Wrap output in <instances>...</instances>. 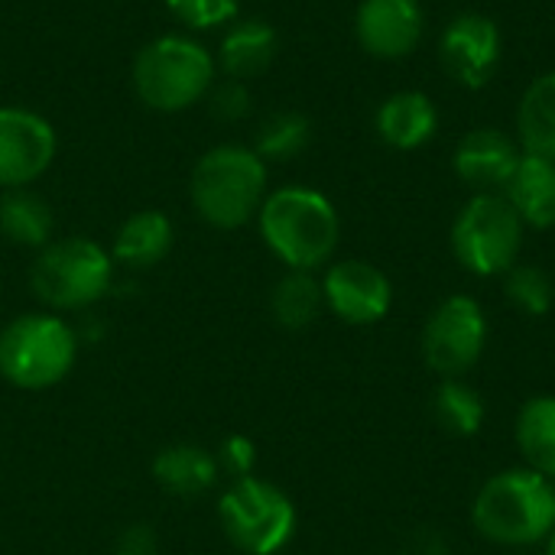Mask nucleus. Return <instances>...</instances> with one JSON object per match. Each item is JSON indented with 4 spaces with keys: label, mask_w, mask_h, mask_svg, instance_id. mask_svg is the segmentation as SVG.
I'll return each mask as SVG.
<instances>
[{
    "label": "nucleus",
    "mask_w": 555,
    "mask_h": 555,
    "mask_svg": "<svg viewBox=\"0 0 555 555\" xmlns=\"http://www.w3.org/2000/svg\"><path fill=\"white\" fill-rule=\"evenodd\" d=\"M260 237L289 270H319L332 260L341 221L335 205L309 185H283L270 192L257 211Z\"/></svg>",
    "instance_id": "nucleus-1"
},
{
    "label": "nucleus",
    "mask_w": 555,
    "mask_h": 555,
    "mask_svg": "<svg viewBox=\"0 0 555 555\" xmlns=\"http://www.w3.org/2000/svg\"><path fill=\"white\" fill-rule=\"evenodd\" d=\"M189 195L205 224L221 231L244 228L257 218L267 198V163L254 153V146H211L192 169Z\"/></svg>",
    "instance_id": "nucleus-2"
},
{
    "label": "nucleus",
    "mask_w": 555,
    "mask_h": 555,
    "mask_svg": "<svg viewBox=\"0 0 555 555\" xmlns=\"http://www.w3.org/2000/svg\"><path fill=\"white\" fill-rule=\"evenodd\" d=\"M218 78L215 55L205 42L185 33L150 39L133 59L137 98L159 114H179L208 98Z\"/></svg>",
    "instance_id": "nucleus-3"
},
{
    "label": "nucleus",
    "mask_w": 555,
    "mask_h": 555,
    "mask_svg": "<svg viewBox=\"0 0 555 555\" xmlns=\"http://www.w3.org/2000/svg\"><path fill=\"white\" fill-rule=\"evenodd\" d=\"M475 530L498 546H533L555 530V481L533 468L494 475L475 498Z\"/></svg>",
    "instance_id": "nucleus-4"
},
{
    "label": "nucleus",
    "mask_w": 555,
    "mask_h": 555,
    "mask_svg": "<svg viewBox=\"0 0 555 555\" xmlns=\"http://www.w3.org/2000/svg\"><path fill=\"white\" fill-rule=\"evenodd\" d=\"M524 228L507 195L475 192L452 224L455 260L475 276H501L520 257Z\"/></svg>",
    "instance_id": "nucleus-5"
},
{
    "label": "nucleus",
    "mask_w": 555,
    "mask_h": 555,
    "mask_svg": "<svg viewBox=\"0 0 555 555\" xmlns=\"http://www.w3.org/2000/svg\"><path fill=\"white\" fill-rule=\"evenodd\" d=\"M114 257L91 237L52 241L39 250L29 283L39 302L52 309H85L111 289Z\"/></svg>",
    "instance_id": "nucleus-6"
},
{
    "label": "nucleus",
    "mask_w": 555,
    "mask_h": 555,
    "mask_svg": "<svg viewBox=\"0 0 555 555\" xmlns=\"http://www.w3.org/2000/svg\"><path fill=\"white\" fill-rule=\"evenodd\" d=\"M78 354L75 332L55 315H20L0 332V374L23 390L59 384Z\"/></svg>",
    "instance_id": "nucleus-7"
},
{
    "label": "nucleus",
    "mask_w": 555,
    "mask_h": 555,
    "mask_svg": "<svg viewBox=\"0 0 555 555\" xmlns=\"http://www.w3.org/2000/svg\"><path fill=\"white\" fill-rule=\"evenodd\" d=\"M218 517L224 537L247 555H276L296 533V507L293 501L270 481L237 478L221 504Z\"/></svg>",
    "instance_id": "nucleus-8"
},
{
    "label": "nucleus",
    "mask_w": 555,
    "mask_h": 555,
    "mask_svg": "<svg viewBox=\"0 0 555 555\" xmlns=\"http://www.w3.org/2000/svg\"><path fill=\"white\" fill-rule=\"evenodd\" d=\"M488 345V315L472 296H449L436 306L423 328V358L442 377L472 371Z\"/></svg>",
    "instance_id": "nucleus-9"
},
{
    "label": "nucleus",
    "mask_w": 555,
    "mask_h": 555,
    "mask_svg": "<svg viewBox=\"0 0 555 555\" xmlns=\"http://www.w3.org/2000/svg\"><path fill=\"white\" fill-rule=\"evenodd\" d=\"M55 127L20 104H0V189H29L55 159Z\"/></svg>",
    "instance_id": "nucleus-10"
},
{
    "label": "nucleus",
    "mask_w": 555,
    "mask_h": 555,
    "mask_svg": "<svg viewBox=\"0 0 555 555\" xmlns=\"http://www.w3.org/2000/svg\"><path fill=\"white\" fill-rule=\"evenodd\" d=\"M501 46L504 39L491 16L462 13L446 26L439 39V59L459 85L485 88L501 65V52H504Z\"/></svg>",
    "instance_id": "nucleus-11"
},
{
    "label": "nucleus",
    "mask_w": 555,
    "mask_h": 555,
    "mask_svg": "<svg viewBox=\"0 0 555 555\" xmlns=\"http://www.w3.org/2000/svg\"><path fill=\"white\" fill-rule=\"evenodd\" d=\"M325 306L348 325H374L393 306V286L367 260H338L322 280Z\"/></svg>",
    "instance_id": "nucleus-12"
},
{
    "label": "nucleus",
    "mask_w": 555,
    "mask_h": 555,
    "mask_svg": "<svg viewBox=\"0 0 555 555\" xmlns=\"http://www.w3.org/2000/svg\"><path fill=\"white\" fill-rule=\"evenodd\" d=\"M354 36L374 59H406L423 39L420 0H361Z\"/></svg>",
    "instance_id": "nucleus-13"
},
{
    "label": "nucleus",
    "mask_w": 555,
    "mask_h": 555,
    "mask_svg": "<svg viewBox=\"0 0 555 555\" xmlns=\"http://www.w3.org/2000/svg\"><path fill=\"white\" fill-rule=\"evenodd\" d=\"M520 159L524 150L514 137H507L498 127H478L462 137L452 166L465 185L478 192H501L514 179Z\"/></svg>",
    "instance_id": "nucleus-14"
},
{
    "label": "nucleus",
    "mask_w": 555,
    "mask_h": 555,
    "mask_svg": "<svg viewBox=\"0 0 555 555\" xmlns=\"http://www.w3.org/2000/svg\"><path fill=\"white\" fill-rule=\"evenodd\" d=\"M377 137L400 153L426 146L439 130V111L423 91H393L374 114Z\"/></svg>",
    "instance_id": "nucleus-15"
},
{
    "label": "nucleus",
    "mask_w": 555,
    "mask_h": 555,
    "mask_svg": "<svg viewBox=\"0 0 555 555\" xmlns=\"http://www.w3.org/2000/svg\"><path fill=\"white\" fill-rule=\"evenodd\" d=\"M276 49H280V36L267 20H257V16L234 20L231 26H224L215 65L224 72V78L250 81L270 68V62L276 59Z\"/></svg>",
    "instance_id": "nucleus-16"
},
{
    "label": "nucleus",
    "mask_w": 555,
    "mask_h": 555,
    "mask_svg": "<svg viewBox=\"0 0 555 555\" xmlns=\"http://www.w3.org/2000/svg\"><path fill=\"white\" fill-rule=\"evenodd\" d=\"M504 192L527 228H537V231L555 228V159L524 153Z\"/></svg>",
    "instance_id": "nucleus-17"
},
{
    "label": "nucleus",
    "mask_w": 555,
    "mask_h": 555,
    "mask_svg": "<svg viewBox=\"0 0 555 555\" xmlns=\"http://www.w3.org/2000/svg\"><path fill=\"white\" fill-rule=\"evenodd\" d=\"M172 221L163 211H137L120 224L111 257L120 267L146 270L172 250Z\"/></svg>",
    "instance_id": "nucleus-18"
},
{
    "label": "nucleus",
    "mask_w": 555,
    "mask_h": 555,
    "mask_svg": "<svg viewBox=\"0 0 555 555\" xmlns=\"http://www.w3.org/2000/svg\"><path fill=\"white\" fill-rule=\"evenodd\" d=\"M517 143L527 156L555 159V72L527 85L517 107Z\"/></svg>",
    "instance_id": "nucleus-19"
},
{
    "label": "nucleus",
    "mask_w": 555,
    "mask_h": 555,
    "mask_svg": "<svg viewBox=\"0 0 555 555\" xmlns=\"http://www.w3.org/2000/svg\"><path fill=\"white\" fill-rule=\"evenodd\" d=\"M52 208L33 189H7L0 195V234L20 247H46L52 237Z\"/></svg>",
    "instance_id": "nucleus-20"
},
{
    "label": "nucleus",
    "mask_w": 555,
    "mask_h": 555,
    "mask_svg": "<svg viewBox=\"0 0 555 555\" xmlns=\"http://www.w3.org/2000/svg\"><path fill=\"white\" fill-rule=\"evenodd\" d=\"M153 475L156 481L176 494V498H198L205 494L215 478H218V462L198 449V446H172L163 449L153 462Z\"/></svg>",
    "instance_id": "nucleus-21"
},
{
    "label": "nucleus",
    "mask_w": 555,
    "mask_h": 555,
    "mask_svg": "<svg viewBox=\"0 0 555 555\" xmlns=\"http://www.w3.org/2000/svg\"><path fill=\"white\" fill-rule=\"evenodd\" d=\"M517 449L524 452L527 468L555 481V397L543 393L520 406Z\"/></svg>",
    "instance_id": "nucleus-22"
},
{
    "label": "nucleus",
    "mask_w": 555,
    "mask_h": 555,
    "mask_svg": "<svg viewBox=\"0 0 555 555\" xmlns=\"http://www.w3.org/2000/svg\"><path fill=\"white\" fill-rule=\"evenodd\" d=\"M273 315L283 328L289 332H299V328H309L322 306H325V293H322V280H315L312 273L306 270H289L276 286H273Z\"/></svg>",
    "instance_id": "nucleus-23"
},
{
    "label": "nucleus",
    "mask_w": 555,
    "mask_h": 555,
    "mask_svg": "<svg viewBox=\"0 0 555 555\" xmlns=\"http://www.w3.org/2000/svg\"><path fill=\"white\" fill-rule=\"evenodd\" d=\"M309 140H312L309 117L299 111H280L260 124L254 137V153L263 163H286V159H296L309 146Z\"/></svg>",
    "instance_id": "nucleus-24"
},
{
    "label": "nucleus",
    "mask_w": 555,
    "mask_h": 555,
    "mask_svg": "<svg viewBox=\"0 0 555 555\" xmlns=\"http://www.w3.org/2000/svg\"><path fill=\"white\" fill-rule=\"evenodd\" d=\"M433 413L439 420V426L452 436H475L485 423V400L475 387H468L459 377H449L439 384L436 400H433Z\"/></svg>",
    "instance_id": "nucleus-25"
},
{
    "label": "nucleus",
    "mask_w": 555,
    "mask_h": 555,
    "mask_svg": "<svg viewBox=\"0 0 555 555\" xmlns=\"http://www.w3.org/2000/svg\"><path fill=\"white\" fill-rule=\"evenodd\" d=\"M504 293L524 315H546L555 302L553 276L537 263H514L504 273Z\"/></svg>",
    "instance_id": "nucleus-26"
},
{
    "label": "nucleus",
    "mask_w": 555,
    "mask_h": 555,
    "mask_svg": "<svg viewBox=\"0 0 555 555\" xmlns=\"http://www.w3.org/2000/svg\"><path fill=\"white\" fill-rule=\"evenodd\" d=\"M166 10L185 29L205 33L231 26L241 13V0H166Z\"/></svg>",
    "instance_id": "nucleus-27"
},
{
    "label": "nucleus",
    "mask_w": 555,
    "mask_h": 555,
    "mask_svg": "<svg viewBox=\"0 0 555 555\" xmlns=\"http://www.w3.org/2000/svg\"><path fill=\"white\" fill-rule=\"evenodd\" d=\"M208 104H211V111H215L218 120L237 124V120H244L250 114V88H247V81L224 78V81L211 85Z\"/></svg>",
    "instance_id": "nucleus-28"
},
{
    "label": "nucleus",
    "mask_w": 555,
    "mask_h": 555,
    "mask_svg": "<svg viewBox=\"0 0 555 555\" xmlns=\"http://www.w3.org/2000/svg\"><path fill=\"white\" fill-rule=\"evenodd\" d=\"M254 462H257V455H254V442H250V439H244V436L224 439V446H221V465H224L234 478H250Z\"/></svg>",
    "instance_id": "nucleus-29"
},
{
    "label": "nucleus",
    "mask_w": 555,
    "mask_h": 555,
    "mask_svg": "<svg viewBox=\"0 0 555 555\" xmlns=\"http://www.w3.org/2000/svg\"><path fill=\"white\" fill-rule=\"evenodd\" d=\"M117 555H156V537L150 527H130L117 540Z\"/></svg>",
    "instance_id": "nucleus-30"
},
{
    "label": "nucleus",
    "mask_w": 555,
    "mask_h": 555,
    "mask_svg": "<svg viewBox=\"0 0 555 555\" xmlns=\"http://www.w3.org/2000/svg\"><path fill=\"white\" fill-rule=\"evenodd\" d=\"M416 555H446V543L439 533H420L416 537Z\"/></svg>",
    "instance_id": "nucleus-31"
},
{
    "label": "nucleus",
    "mask_w": 555,
    "mask_h": 555,
    "mask_svg": "<svg viewBox=\"0 0 555 555\" xmlns=\"http://www.w3.org/2000/svg\"><path fill=\"white\" fill-rule=\"evenodd\" d=\"M546 555H555V530L550 533V540H546Z\"/></svg>",
    "instance_id": "nucleus-32"
}]
</instances>
